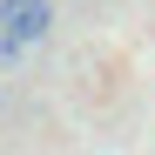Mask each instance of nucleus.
<instances>
[{
    "label": "nucleus",
    "mask_w": 155,
    "mask_h": 155,
    "mask_svg": "<svg viewBox=\"0 0 155 155\" xmlns=\"http://www.w3.org/2000/svg\"><path fill=\"white\" fill-rule=\"evenodd\" d=\"M47 27H54V0H0V54H20V47L47 41Z\"/></svg>",
    "instance_id": "obj_1"
}]
</instances>
